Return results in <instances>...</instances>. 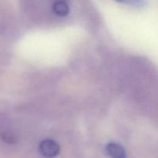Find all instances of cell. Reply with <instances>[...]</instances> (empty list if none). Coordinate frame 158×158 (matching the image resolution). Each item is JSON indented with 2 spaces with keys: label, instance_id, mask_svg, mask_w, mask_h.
Wrapping results in <instances>:
<instances>
[{
  "label": "cell",
  "instance_id": "1",
  "mask_svg": "<svg viewBox=\"0 0 158 158\" xmlns=\"http://www.w3.org/2000/svg\"><path fill=\"white\" fill-rule=\"evenodd\" d=\"M40 151L43 157L52 158L58 155L60 151V148L56 142L50 139H47L41 142L40 144Z\"/></svg>",
  "mask_w": 158,
  "mask_h": 158
},
{
  "label": "cell",
  "instance_id": "2",
  "mask_svg": "<svg viewBox=\"0 0 158 158\" xmlns=\"http://www.w3.org/2000/svg\"><path fill=\"white\" fill-rule=\"evenodd\" d=\"M106 152L110 158H126L124 149L118 143H108L106 147Z\"/></svg>",
  "mask_w": 158,
  "mask_h": 158
},
{
  "label": "cell",
  "instance_id": "3",
  "mask_svg": "<svg viewBox=\"0 0 158 158\" xmlns=\"http://www.w3.org/2000/svg\"><path fill=\"white\" fill-rule=\"evenodd\" d=\"M53 12L59 16H66L69 13V6L64 0H56L52 6Z\"/></svg>",
  "mask_w": 158,
  "mask_h": 158
},
{
  "label": "cell",
  "instance_id": "4",
  "mask_svg": "<svg viewBox=\"0 0 158 158\" xmlns=\"http://www.w3.org/2000/svg\"><path fill=\"white\" fill-rule=\"evenodd\" d=\"M2 139L3 140V141L7 142L9 143H13L15 142V139L12 134H6V133H3L2 134Z\"/></svg>",
  "mask_w": 158,
  "mask_h": 158
},
{
  "label": "cell",
  "instance_id": "5",
  "mask_svg": "<svg viewBox=\"0 0 158 158\" xmlns=\"http://www.w3.org/2000/svg\"><path fill=\"white\" fill-rule=\"evenodd\" d=\"M117 1H118V2H125V1H126V0H117Z\"/></svg>",
  "mask_w": 158,
  "mask_h": 158
}]
</instances>
